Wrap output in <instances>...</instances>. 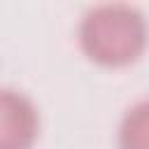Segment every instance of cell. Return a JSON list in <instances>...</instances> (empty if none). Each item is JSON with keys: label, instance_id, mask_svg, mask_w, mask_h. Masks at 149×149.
Masks as SVG:
<instances>
[{"label": "cell", "instance_id": "obj_1", "mask_svg": "<svg viewBox=\"0 0 149 149\" xmlns=\"http://www.w3.org/2000/svg\"><path fill=\"white\" fill-rule=\"evenodd\" d=\"M77 40L91 63L126 68L147 49V19L135 5L102 2L84 12Z\"/></svg>", "mask_w": 149, "mask_h": 149}, {"label": "cell", "instance_id": "obj_2", "mask_svg": "<svg viewBox=\"0 0 149 149\" xmlns=\"http://www.w3.org/2000/svg\"><path fill=\"white\" fill-rule=\"evenodd\" d=\"M40 137V109L35 100L19 91L0 88V149H33Z\"/></svg>", "mask_w": 149, "mask_h": 149}, {"label": "cell", "instance_id": "obj_3", "mask_svg": "<svg viewBox=\"0 0 149 149\" xmlns=\"http://www.w3.org/2000/svg\"><path fill=\"white\" fill-rule=\"evenodd\" d=\"M116 147L119 149H149V105L147 100H137L130 105L116 128Z\"/></svg>", "mask_w": 149, "mask_h": 149}]
</instances>
